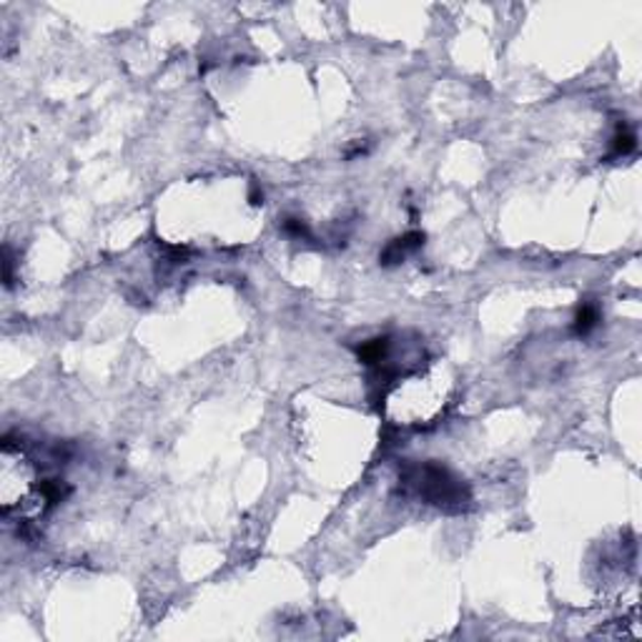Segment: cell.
Masks as SVG:
<instances>
[{
  "label": "cell",
  "instance_id": "6da1fadb",
  "mask_svg": "<svg viewBox=\"0 0 642 642\" xmlns=\"http://www.w3.org/2000/svg\"><path fill=\"white\" fill-rule=\"evenodd\" d=\"M407 479L417 487L419 495L432 505L447 507V505H462L465 500L462 485H459L457 479L442 467H435V465L419 467Z\"/></svg>",
  "mask_w": 642,
  "mask_h": 642
}]
</instances>
